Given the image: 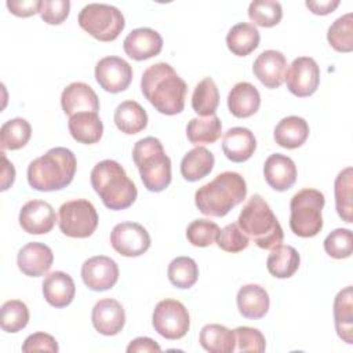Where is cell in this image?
I'll return each mask as SVG.
<instances>
[{"mask_svg":"<svg viewBox=\"0 0 353 353\" xmlns=\"http://www.w3.org/2000/svg\"><path fill=\"white\" fill-rule=\"evenodd\" d=\"M141 90L150 105L163 114L174 116L185 108L188 85L170 63L150 65L142 74Z\"/></svg>","mask_w":353,"mask_h":353,"instance_id":"6da1fadb","label":"cell"},{"mask_svg":"<svg viewBox=\"0 0 353 353\" xmlns=\"http://www.w3.org/2000/svg\"><path fill=\"white\" fill-rule=\"evenodd\" d=\"M247 196L245 179L233 171L218 174L194 193V204L203 215L225 216Z\"/></svg>","mask_w":353,"mask_h":353,"instance_id":"7a4b0ae2","label":"cell"},{"mask_svg":"<svg viewBox=\"0 0 353 353\" xmlns=\"http://www.w3.org/2000/svg\"><path fill=\"white\" fill-rule=\"evenodd\" d=\"M77 160L68 148H52L46 154L30 161L28 182L39 192H54L66 188L74 178Z\"/></svg>","mask_w":353,"mask_h":353,"instance_id":"3957f363","label":"cell"},{"mask_svg":"<svg viewBox=\"0 0 353 353\" xmlns=\"http://www.w3.org/2000/svg\"><path fill=\"white\" fill-rule=\"evenodd\" d=\"M90 181L95 193L109 210H125L137 200L138 190L135 183L116 160L106 159L97 163L91 171Z\"/></svg>","mask_w":353,"mask_h":353,"instance_id":"277c9868","label":"cell"},{"mask_svg":"<svg viewBox=\"0 0 353 353\" xmlns=\"http://www.w3.org/2000/svg\"><path fill=\"white\" fill-rule=\"evenodd\" d=\"M239 228L262 250H273L284 240V232L270 205L261 194H252L244 204Z\"/></svg>","mask_w":353,"mask_h":353,"instance_id":"5b68a950","label":"cell"},{"mask_svg":"<svg viewBox=\"0 0 353 353\" xmlns=\"http://www.w3.org/2000/svg\"><path fill=\"white\" fill-rule=\"evenodd\" d=\"M132 160L143 186L149 192H163L171 183V160L163 143L154 137L139 139L132 149Z\"/></svg>","mask_w":353,"mask_h":353,"instance_id":"8992f818","label":"cell"},{"mask_svg":"<svg viewBox=\"0 0 353 353\" xmlns=\"http://www.w3.org/2000/svg\"><path fill=\"white\" fill-rule=\"evenodd\" d=\"M324 194L312 188L296 192L290 201V228L299 237H314L323 229Z\"/></svg>","mask_w":353,"mask_h":353,"instance_id":"52a82bcc","label":"cell"},{"mask_svg":"<svg viewBox=\"0 0 353 353\" xmlns=\"http://www.w3.org/2000/svg\"><path fill=\"white\" fill-rule=\"evenodd\" d=\"M79 25L90 36L99 41H113L125 26L119 8L103 3H90L81 8L77 17Z\"/></svg>","mask_w":353,"mask_h":353,"instance_id":"ba28073f","label":"cell"},{"mask_svg":"<svg viewBox=\"0 0 353 353\" xmlns=\"http://www.w3.org/2000/svg\"><path fill=\"white\" fill-rule=\"evenodd\" d=\"M98 214L94 204L85 199L63 203L58 211V226L68 237L87 239L98 228Z\"/></svg>","mask_w":353,"mask_h":353,"instance_id":"9c48e42d","label":"cell"},{"mask_svg":"<svg viewBox=\"0 0 353 353\" xmlns=\"http://www.w3.org/2000/svg\"><path fill=\"white\" fill-rule=\"evenodd\" d=\"M152 324L154 331L163 338L170 341L181 339L188 334L190 327L189 312L182 302L165 298L156 305Z\"/></svg>","mask_w":353,"mask_h":353,"instance_id":"30bf717a","label":"cell"},{"mask_svg":"<svg viewBox=\"0 0 353 353\" xmlns=\"http://www.w3.org/2000/svg\"><path fill=\"white\" fill-rule=\"evenodd\" d=\"M284 81L291 94L306 98L316 92L320 84V68L310 57L295 58L285 70Z\"/></svg>","mask_w":353,"mask_h":353,"instance_id":"8fae6325","label":"cell"},{"mask_svg":"<svg viewBox=\"0 0 353 353\" xmlns=\"http://www.w3.org/2000/svg\"><path fill=\"white\" fill-rule=\"evenodd\" d=\"M110 244L120 255L135 258L149 250L150 236L141 223L121 222L112 229Z\"/></svg>","mask_w":353,"mask_h":353,"instance_id":"7c38bea8","label":"cell"},{"mask_svg":"<svg viewBox=\"0 0 353 353\" xmlns=\"http://www.w3.org/2000/svg\"><path fill=\"white\" fill-rule=\"evenodd\" d=\"M95 80L106 92L117 94L127 90L132 81L131 65L120 57H105L95 65Z\"/></svg>","mask_w":353,"mask_h":353,"instance_id":"4fadbf2b","label":"cell"},{"mask_svg":"<svg viewBox=\"0 0 353 353\" xmlns=\"http://www.w3.org/2000/svg\"><path fill=\"white\" fill-rule=\"evenodd\" d=\"M81 279L91 291H106L119 280V266L106 255L91 256L81 266Z\"/></svg>","mask_w":353,"mask_h":353,"instance_id":"5bb4252c","label":"cell"},{"mask_svg":"<svg viewBox=\"0 0 353 353\" xmlns=\"http://www.w3.org/2000/svg\"><path fill=\"white\" fill-rule=\"evenodd\" d=\"M19 225L29 234H46L52 230L57 215L52 205L44 200H29L19 211Z\"/></svg>","mask_w":353,"mask_h":353,"instance_id":"9a60e30c","label":"cell"},{"mask_svg":"<svg viewBox=\"0 0 353 353\" xmlns=\"http://www.w3.org/2000/svg\"><path fill=\"white\" fill-rule=\"evenodd\" d=\"M94 328L106 336L117 335L125 324V312L121 303L113 298L99 299L91 312Z\"/></svg>","mask_w":353,"mask_h":353,"instance_id":"2e32d148","label":"cell"},{"mask_svg":"<svg viewBox=\"0 0 353 353\" xmlns=\"http://www.w3.org/2000/svg\"><path fill=\"white\" fill-rule=\"evenodd\" d=\"M123 50L130 58L135 61H145L161 52L163 37L154 29L138 28L125 36Z\"/></svg>","mask_w":353,"mask_h":353,"instance_id":"e0dca14e","label":"cell"},{"mask_svg":"<svg viewBox=\"0 0 353 353\" xmlns=\"http://www.w3.org/2000/svg\"><path fill=\"white\" fill-rule=\"evenodd\" d=\"M287 59L277 50L262 51L252 63V73L266 88H277L284 83Z\"/></svg>","mask_w":353,"mask_h":353,"instance_id":"ac0fdd59","label":"cell"},{"mask_svg":"<svg viewBox=\"0 0 353 353\" xmlns=\"http://www.w3.org/2000/svg\"><path fill=\"white\" fill-rule=\"evenodd\" d=\"M54 262L52 250L44 243L32 241L25 244L17 255L18 269L29 277H40L50 270Z\"/></svg>","mask_w":353,"mask_h":353,"instance_id":"d6986e66","label":"cell"},{"mask_svg":"<svg viewBox=\"0 0 353 353\" xmlns=\"http://www.w3.org/2000/svg\"><path fill=\"white\" fill-rule=\"evenodd\" d=\"M263 176L272 189L284 192L292 188L296 181V165L291 157L273 153L265 160Z\"/></svg>","mask_w":353,"mask_h":353,"instance_id":"ffe728a7","label":"cell"},{"mask_svg":"<svg viewBox=\"0 0 353 353\" xmlns=\"http://www.w3.org/2000/svg\"><path fill=\"white\" fill-rule=\"evenodd\" d=\"M61 106L69 117L80 112L99 110V99L95 91L85 83L73 81L66 85L61 94Z\"/></svg>","mask_w":353,"mask_h":353,"instance_id":"44dd1931","label":"cell"},{"mask_svg":"<svg viewBox=\"0 0 353 353\" xmlns=\"http://www.w3.org/2000/svg\"><path fill=\"white\" fill-rule=\"evenodd\" d=\"M44 299L54 307H65L72 303L76 295V285L70 274L57 270L44 277L41 284Z\"/></svg>","mask_w":353,"mask_h":353,"instance_id":"7402d4cb","label":"cell"},{"mask_svg":"<svg viewBox=\"0 0 353 353\" xmlns=\"http://www.w3.org/2000/svg\"><path fill=\"white\" fill-rule=\"evenodd\" d=\"M256 149V139L251 130L245 127L229 128L222 141V150L228 160L233 163L247 161Z\"/></svg>","mask_w":353,"mask_h":353,"instance_id":"603a6c76","label":"cell"},{"mask_svg":"<svg viewBox=\"0 0 353 353\" xmlns=\"http://www.w3.org/2000/svg\"><path fill=\"white\" fill-rule=\"evenodd\" d=\"M261 105V95L255 85L248 81L236 83L228 94L229 112L239 119L255 114Z\"/></svg>","mask_w":353,"mask_h":353,"instance_id":"cb8c5ba5","label":"cell"},{"mask_svg":"<svg viewBox=\"0 0 353 353\" xmlns=\"http://www.w3.org/2000/svg\"><path fill=\"white\" fill-rule=\"evenodd\" d=\"M237 309L245 319L258 320L269 312L270 299L268 291L259 284H245L237 291Z\"/></svg>","mask_w":353,"mask_h":353,"instance_id":"d4e9b609","label":"cell"},{"mask_svg":"<svg viewBox=\"0 0 353 353\" xmlns=\"http://www.w3.org/2000/svg\"><path fill=\"white\" fill-rule=\"evenodd\" d=\"M68 128L72 138L84 145L99 142L103 134V124L95 112H80L69 117Z\"/></svg>","mask_w":353,"mask_h":353,"instance_id":"484cf974","label":"cell"},{"mask_svg":"<svg viewBox=\"0 0 353 353\" xmlns=\"http://www.w3.org/2000/svg\"><path fill=\"white\" fill-rule=\"evenodd\" d=\"M309 137V124L299 116H287L281 119L273 131L276 143L285 149L301 148Z\"/></svg>","mask_w":353,"mask_h":353,"instance_id":"4316f807","label":"cell"},{"mask_svg":"<svg viewBox=\"0 0 353 353\" xmlns=\"http://www.w3.org/2000/svg\"><path fill=\"white\" fill-rule=\"evenodd\" d=\"M334 324L338 336L347 345L353 343V292L352 285L341 290L334 299Z\"/></svg>","mask_w":353,"mask_h":353,"instance_id":"83f0119b","label":"cell"},{"mask_svg":"<svg viewBox=\"0 0 353 353\" xmlns=\"http://www.w3.org/2000/svg\"><path fill=\"white\" fill-rule=\"evenodd\" d=\"M215 164L214 154L204 146H196L181 160V175L189 182H196L207 176Z\"/></svg>","mask_w":353,"mask_h":353,"instance_id":"f1b7e54d","label":"cell"},{"mask_svg":"<svg viewBox=\"0 0 353 353\" xmlns=\"http://www.w3.org/2000/svg\"><path fill=\"white\" fill-rule=\"evenodd\" d=\"M113 120L121 132L134 135L146 128L148 113L137 101L128 99L117 105Z\"/></svg>","mask_w":353,"mask_h":353,"instance_id":"f546056e","label":"cell"},{"mask_svg":"<svg viewBox=\"0 0 353 353\" xmlns=\"http://www.w3.org/2000/svg\"><path fill=\"white\" fill-rule=\"evenodd\" d=\"M261 34L256 26L248 22H240L230 28L226 34L229 51L237 57H247L259 46Z\"/></svg>","mask_w":353,"mask_h":353,"instance_id":"4dcf8cb0","label":"cell"},{"mask_svg":"<svg viewBox=\"0 0 353 353\" xmlns=\"http://www.w3.org/2000/svg\"><path fill=\"white\" fill-rule=\"evenodd\" d=\"M301 256L298 251L291 245H277L270 250L266 259L268 272L276 279H288L299 269Z\"/></svg>","mask_w":353,"mask_h":353,"instance_id":"1f68e13d","label":"cell"},{"mask_svg":"<svg viewBox=\"0 0 353 353\" xmlns=\"http://www.w3.org/2000/svg\"><path fill=\"white\" fill-rule=\"evenodd\" d=\"M199 342L210 353H232L236 350L234 331L221 324H205L200 331Z\"/></svg>","mask_w":353,"mask_h":353,"instance_id":"d6a6232c","label":"cell"},{"mask_svg":"<svg viewBox=\"0 0 353 353\" xmlns=\"http://www.w3.org/2000/svg\"><path fill=\"white\" fill-rule=\"evenodd\" d=\"M222 123L216 114L193 117L186 125V137L193 145L214 143L221 138Z\"/></svg>","mask_w":353,"mask_h":353,"instance_id":"836d02e7","label":"cell"},{"mask_svg":"<svg viewBox=\"0 0 353 353\" xmlns=\"http://www.w3.org/2000/svg\"><path fill=\"white\" fill-rule=\"evenodd\" d=\"M353 168H343L335 178L334 194H335V208L342 221L346 223L353 222Z\"/></svg>","mask_w":353,"mask_h":353,"instance_id":"e575fe53","label":"cell"},{"mask_svg":"<svg viewBox=\"0 0 353 353\" xmlns=\"http://www.w3.org/2000/svg\"><path fill=\"white\" fill-rule=\"evenodd\" d=\"M32 137V127L26 119L15 117L7 120L0 128L1 150H18L23 148Z\"/></svg>","mask_w":353,"mask_h":353,"instance_id":"d590c367","label":"cell"},{"mask_svg":"<svg viewBox=\"0 0 353 353\" xmlns=\"http://www.w3.org/2000/svg\"><path fill=\"white\" fill-rule=\"evenodd\" d=\"M219 105V91L211 77H204L193 90L192 108L200 116H212Z\"/></svg>","mask_w":353,"mask_h":353,"instance_id":"8d00e7d4","label":"cell"},{"mask_svg":"<svg viewBox=\"0 0 353 353\" xmlns=\"http://www.w3.org/2000/svg\"><path fill=\"white\" fill-rule=\"evenodd\" d=\"M170 283L181 290L193 287L199 279V266L190 256L174 258L167 269Z\"/></svg>","mask_w":353,"mask_h":353,"instance_id":"74e56055","label":"cell"},{"mask_svg":"<svg viewBox=\"0 0 353 353\" xmlns=\"http://www.w3.org/2000/svg\"><path fill=\"white\" fill-rule=\"evenodd\" d=\"M327 40L338 52H350L353 50V14L347 12L336 18L328 28Z\"/></svg>","mask_w":353,"mask_h":353,"instance_id":"f35d334b","label":"cell"},{"mask_svg":"<svg viewBox=\"0 0 353 353\" xmlns=\"http://www.w3.org/2000/svg\"><path fill=\"white\" fill-rule=\"evenodd\" d=\"M29 323V309L19 299H10L1 305L0 327L6 332H19Z\"/></svg>","mask_w":353,"mask_h":353,"instance_id":"ab89813d","label":"cell"},{"mask_svg":"<svg viewBox=\"0 0 353 353\" xmlns=\"http://www.w3.org/2000/svg\"><path fill=\"white\" fill-rule=\"evenodd\" d=\"M248 18L254 22V26H276L283 18L281 4L273 0H254L248 6Z\"/></svg>","mask_w":353,"mask_h":353,"instance_id":"60d3db41","label":"cell"},{"mask_svg":"<svg viewBox=\"0 0 353 353\" xmlns=\"http://www.w3.org/2000/svg\"><path fill=\"white\" fill-rule=\"evenodd\" d=\"M324 250L334 259H345L353 251V233L350 229L338 228L324 239Z\"/></svg>","mask_w":353,"mask_h":353,"instance_id":"b9f144b4","label":"cell"},{"mask_svg":"<svg viewBox=\"0 0 353 353\" xmlns=\"http://www.w3.org/2000/svg\"><path fill=\"white\" fill-rule=\"evenodd\" d=\"M219 226L210 219H194L186 228V239L194 247H208L215 243Z\"/></svg>","mask_w":353,"mask_h":353,"instance_id":"7bdbcfd3","label":"cell"},{"mask_svg":"<svg viewBox=\"0 0 353 353\" xmlns=\"http://www.w3.org/2000/svg\"><path fill=\"white\" fill-rule=\"evenodd\" d=\"M216 245L226 252H240L250 244L248 236L239 228L237 223H229L219 230L216 236Z\"/></svg>","mask_w":353,"mask_h":353,"instance_id":"ee69618b","label":"cell"},{"mask_svg":"<svg viewBox=\"0 0 353 353\" xmlns=\"http://www.w3.org/2000/svg\"><path fill=\"white\" fill-rule=\"evenodd\" d=\"M236 335V350L239 352H265L266 341L263 334L258 328L252 327H237Z\"/></svg>","mask_w":353,"mask_h":353,"instance_id":"f6af8a7d","label":"cell"},{"mask_svg":"<svg viewBox=\"0 0 353 353\" xmlns=\"http://www.w3.org/2000/svg\"><path fill=\"white\" fill-rule=\"evenodd\" d=\"M69 0H41L40 17L48 25H61L69 15Z\"/></svg>","mask_w":353,"mask_h":353,"instance_id":"bcb514c9","label":"cell"},{"mask_svg":"<svg viewBox=\"0 0 353 353\" xmlns=\"http://www.w3.org/2000/svg\"><path fill=\"white\" fill-rule=\"evenodd\" d=\"M59 350L57 339L47 332L30 334L22 343V352H50L57 353Z\"/></svg>","mask_w":353,"mask_h":353,"instance_id":"7dc6e473","label":"cell"},{"mask_svg":"<svg viewBox=\"0 0 353 353\" xmlns=\"http://www.w3.org/2000/svg\"><path fill=\"white\" fill-rule=\"evenodd\" d=\"M6 6L15 17L28 18L40 12L41 0H8Z\"/></svg>","mask_w":353,"mask_h":353,"instance_id":"c3c4849f","label":"cell"},{"mask_svg":"<svg viewBox=\"0 0 353 353\" xmlns=\"http://www.w3.org/2000/svg\"><path fill=\"white\" fill-rule=\"evenodd\" d=\"M127 352L128 353H149V352H161L160 345L153 341L152 338L148 336H139L135 338L130 342V345L127 346Z\"/></svg>","mask_w":353,"mask_h":353,"instance_id":"681fc988","label":"cell"},{"mask_svg":"<svg viewBox=\"0 0 353 353\" xmlns=\"http://www.w3.org/2000/svg\"><path fill=\"white\" fill-rule=\"evenodd\" d=\"M305 6L316 15H328L336 10L339 0H307Z\"/></svg>","mask_w":353,"mask_h":353,"instance_id":"f907efd6","label":"cell"},{"mask_svg":"<svg viewBox=\"0 0 353 353\" xmlns=\"http://www.w3.org/2000/svg\"><path fill=\"white\" fill-rule=\"evenodd\" d=\"M0 156H1V163H3V167H1V192L7 190L15 181V168L12 165V163L8 161V159L6 157L4 154V150L0 152Z\"/></svg>","mask_w":353,"mask_h":353,"instance_id":"816d5d0a","label":"cell"}]
</instances>
